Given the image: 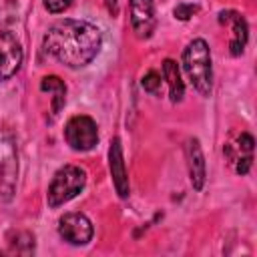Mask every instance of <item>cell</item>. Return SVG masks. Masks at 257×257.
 <instances>
[{"label":"cell","instance_id":"19","mask_svg":"<svg viewBox=\"0 0 257 257\" xmlns=\"http://www.w3.org/2000/svg\"><path fill=\"white\" fill-rule=\"evenodd\" d=\"M104 4H106V10H108L112 16L118 14V0H104Z\"/></svg>","mask_w":257,"mask_h":257},{"label":"cell","instance_id":"13","mask_svg":"<svg viewBox=\"0 0 257 257\" xmlns=\"http://www.w3.org/2000/svg\"><path fill=\"white\" fill-rule=\"evenodd\" d=\"M163 76L169 84V92H171V100L173 102H179L185 94V84L181 80V72H179V66L175 60L167 58L163 60Z\"/></svg>","mask_w":257,"mask_h":257},{"label":"cell","instance_id":"16","mask_svg":"<svg viewBox=\"0 0 257 257\" xmlns=\"http://www.w3.org/2000/svg\"><path fill=\"white\" fill-rule=\"evenodd\" d=\"M141 84H143V88H145L147 92L157 94V92H159V88H161V76H159L155 70H149V72L143 76Z\"/></svg>","mask_w":257,"mask_h":257},{"label":"cell","instance_id":"12","mask_svg":"<svg viewBox=\"0 0 257 257\" xmlns=\"http://www.w3.org/2000/svg\"><path fill=\"white\" fill-rule=\"evenodd\" d=\"M185 155H187V167H189V177L193 189L201 191L205 185V157L201 151V145L197 139H189L185 145Z\"/></svg>","mask_w":257,"mask_h":257},{"label":"cell","instance_id":"4","mask_svg":"<svg viewBox=\"0 0 257 257\" xmlns=\"http://www.w3.org/2000/svg\"><path fill=\"white\" fill-rule=\"evenodd\" d=\"M18 179V155L16 143L6 128H0V197L10 201Z\"/></svg>","mask_w":257,"mask_h":257},{"label":"cell","instance_id":"18","mask_svg":"<svg viewBox=\"0 0 257 257\" xmlns=\"http://www.w3.org/2000/svg\"><path fill=\"white\" fill-rule=\"evenodd\" d=\"M195 12H197V6H195V4H179V6L175 8V18H179V20H189Z\"/></svg>","mask_w":257,"mask_h":257},{"label":"cell","instance_id":"11","mask_svg":"<svg viewBox=\"0 0 257 257\" xmlns=\"http://www.w3.org/2000/svg\"><path fill=\"white\" fill-rule=\"evenodd\" d=\"M108 165H110V175H112L114 189H116L118 197L124 199L128 195V177H126V169H124V157H122L120 139H112V143H110Z\"/></svg>","mask_w":257,"mask_h":257},{"label":"cell","instance_id":"1","mask_svg":"<svg viewBox=\"0 0 257 257\" xmlns=\"http://www.w3.org/2000/svg\"><path fill=\"white\" fill-rule=\"evenodd\" d=\"M102 34L100 30L86 22V20H74L64 18L48 28L44 34V50L56 58L60 64H66L70 68H80L88 64L100 50Z\"/></svg>","mask_w":257,"mask_h":257},{"label":"cell","instance_id":"2","mask_svg":"<svg viewBox=\"0 0 257 257\" xmlns=\"http://www.w3.org/2000/svg\"><path fill=\"white\" fill-rule=\"evenodd\" d=\"M183 66L193 86L203 96H209L213 86V68H211V52L203 38H195L187 44L183 52Z\"/></svg>","mask_w":257,"mask_h":257},{"label":"cell","instance_id":"6","mask_svg":"<svg viewBox=\"0 0 257 257\" xmlns=\"http://www.w3.org/2000/svg\"><path fill=\"white\" fill-rule=\"evenodd\" d=\"M22 64V46L18 38L4 26H0V80H8L18 72Z\"/></svg>","mask_w":257,"mask_h":257},{"label":"cell","instance_id":"17","mask_svg":"<svg viewBox=\"0 0 257 257\" xmlns=\"http://www.w3.org/2000/svg\"><path fill=\"white\" fill-rule=\"evenodd\" d=\"M72 2H74V0H44V8H46L48 12H52V14H60V12H64Z\"/></svg>","mask_w":257,"mask_h":257},{"label":"cell","instance_id":"14","mask_svg":"<svg viewBox=\"0 0 257 257\" xmlns=\"http://www.w3.org/2000/svg\"><path fill=\"white\" fill-rule=\"evenodd\" d=\"M40 90L52 94V114H58V110L64 104V96H66L64 82L58 76H44L42 82H40Z\"/></svg>","mask_w":257,"mask_h":257},{"label":"cell","instance_id":"8","mask_svg":"<svg viewBox=\"0 0 257 257\" xmlns=\"http://www.w3.org/2000/svg\"><path fill=\"white\" fill-rule=\"evenodd\" d=\"M131 26L139 38H149L155 32L157 18L153 0H131Z\"/></svg>","mask_w":257,"mask_h":257},{"label":"cell","instance_id":"7","mask_svg":"<svg viewBox=\"0 0 257 257\" xmlns=\"http://www.w3.org/2000/svg\"><path fill=\"white\" fill-rule=\"evenodd\" d=\"M58 233L70 245H86L92 239V223L82 213H66L58 221Z\"/></svg>","mask_w":257,"mask_h":257},{"label":"cell","instance_id":"3","mask_svg":"<svg viewBox=\"0 0 257 257\" xmlns=\"http://www.w3.org/2000/svg\"><path fill=\"white\" fill-rule=\"evenodd\" d=\"M86 185V171L76 167V165H64L62 169H58L48 185V207L56 209L60 205H64L66 201L74 199Z\"/></svg>","mask_w":257,"mask_h":257},{"label":"cell","instance_id":"10","mask_svg":"<svg viewBox=\"0 0 257 257\" xmlns=\"http://www.w3.org/2000/svg\"><path fill=\"white\" fill-rule=\"evenodd\" d=\"M219 22L221 24H231V42H229L231 54L233 56L243 54L247 38H249V28H247L245 18L235 10H223V12H219Z\"/></svg>","mask_w":257,"mask_h":257},{"label":"cell","instance_id":"9","mask_svg":"<svg viewBox=\"0 0 257 257\" xmlns=\"http://www.w3.org/2000/svg\"><path fill=\"white\" fill-rule=\"evenodd\" d=\"M225 155L235 165L237 175H247L251 161H253V137L247 133L237 135V139L233 143L225 145Z\"/></svg>","mask_w":257,"mask_h":257},{"label":"cell","instance_id":"15","mask_svg":"<svg viewBox=\"0 0 257 257\" xmlns=\"http://www.w3.org/2000/svg\"><path fill=\"white\" fill-rule=\"evenodd\" d=\"M16 239H18V243L10 241V249L14 253H32L34 251V237L30 233L20 231V233H16Z\"/></svg>","mask_w":257,"mask_h":257},{"label":"cell","instance_id":"5","mask_svg":"<svg viewBox=\"0 0 257 257\" xmlns=\"http://www.w3.org/2000/svg\"><path fill=\"white\" fill-rule=\"evenodd\" d=\"M64 139L70 145V149H74V151H80V153L90 151L98 143L96 122L90 116H86V114H76V116H72L66 122V126H64Z\"/></svg>","mask_w":257,"mask_h":257}]
</instances>
